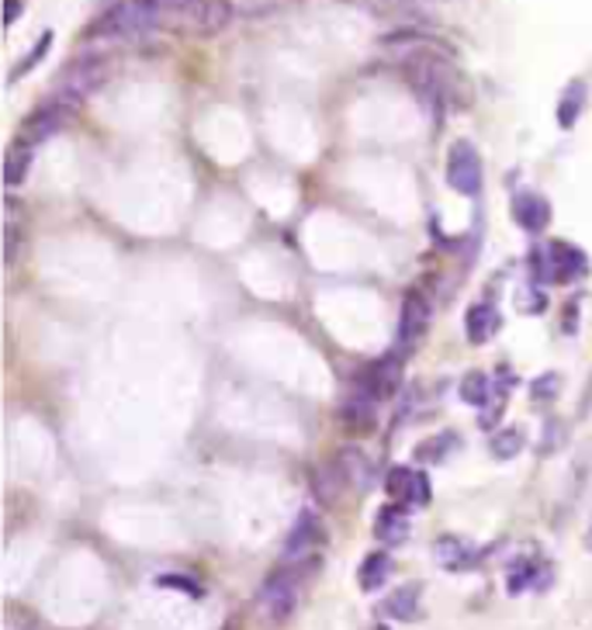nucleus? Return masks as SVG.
Wrapping results in <instances>:
<instances>
[{
    "instance_id": "obj_6",
    "label": "nucleus",
    "mask_w": 592,
    "mask_h": 630,
    "mask_svg": "<svg viewBox=\"0 0 592 630\" xmlns=\"http://www.w3.org/2000/svg\"><path fill=\"white\" fill-rule=\"evenodd\" d=\"M385 492L391 502H399L406 509L412 506H427L430 502V481L422 471H412V468H391L388 478H385Z\"/></svg>"
},
{
    "instance_id": "obj_22",
    "label": "nucleus",
    "mask_w": 592,
    "mask_h": 630,
    "mask_svg": "<svg viewBox=\"0 0 592 630\" xmlns=\"http://www.w3.org/2000/svg\"><path fill=\"white\" fill-rule=\"evenodd\" d=\"M489 398H492V382L482 375V370H471V375H465V382H461V403L465 406L482 409V406H489Z\"/></svg>"
},
{
    "instance_id": "obj_14",
    "label": "nucleus",
    "mask_w": 592,
    "mask_h": 630,
    "mask_svg": "<svg viewBox=\"0 0 592 630\" xmlns=\"http://www.w3.org/2000/svg\"><path fill=\"white\" fill-rule=\"evenodd\" d=\"M375 537L385 540V543H402L409 537V509L399 506V502L385 506L375 520Z\"/></svg>"
},
{
    "instance_id": "obj_24",
    "label": "nucleus",
    "mask_w": 592,
    "mask_h": 630,
    "mask_svg": "<svg viewBox=\"0 0 592 630\" xmlns=\"http://www.w3.org/2000/svg\"><path fill=\"white\" fill-rule=\"evenodd\" d=\"M458 444V437L455 434H437V437H430V440H422L419 447H416V454H419V461H427V465H437V461H443L447 457V450Z\"/></svg>"
},
{
    "instance_id": "obj_23",
    "label": "nucleus",
    "mask_w": 592,
    "mask_h": 630,
    "mask_svg": "<svg viewBox=\"0 0 592 630\" xmlns=\"http://www.w3.org/2000/svg\"><path fill=\"white\" fill-rule=\"evenodd\" d=\"M517 454H523V434L517 426H506L492 437V457L496 461H513Z\"/></svg>"
},
{
    "instance_id": "obj_26",
    "label": "nucleus",
    "mask_w": 592,
    "mask_h": 630,
    "mask_svg": "<svg viewBox=\"0 0 592 630\" xmlns=\"http://www.w3.org/2000/svg\"><path fill=\"white\" fill-rule=\"evenodd\" d=\"M18 240H21V222L14 212V202H8V219H4V246H8V264L18 261Z\"/></svg>"
},
{
    "instance_id": "obj_5",
    "label": "nucleus",
    "mask_w": 592,
    "mask_h": 630,
    "mask_svg": "<svg viewBox=\"0 0 592 630\" xmlns=\"http://www.w3.org/2000/svg\"><path fill=\"white\" fill-rule=\"evenodd\" d=\"M73 119V104L60 101V98H52L45 104H39L28 119L21 122V142H28V146H39V142L52 139V135H60Z\"/></svg>"
},
{
    "instance_id": "obj_16",
    "label": "nucleus",
    "mask_w": 592,
    "mask_h": 630,
    "mask_svg": "<svg viewBox=\"0 0 592 630\" xmlns=\"http://www.w3.org/2000/svg\"><path fill=\"white\" fill-rule=\"evenodd\" d=\"M336 468L344 471L347 485H354V489H360V492L375 481V465L360 450H344L340 457H336Z\"/></svg>"
},
{
    "instance_id": "obj_4",
    "label": "nucleus",
    "mask_w": 592,
    "mask_h": 630,
    "mask_svg": "<svg viewBox=\"0 0 592 630\" xmlns=\"http://www.w3.org/2000/svg\"><path fill=\"white\" fill-rule=\"evenodd\" d=\"M482 174L486 170H482V156H478V150L468 139H458L447 153V184L458 194L471 197V194L482 191Z\"/></svg>"
},
{
    "instance_id": "obj_30",
    "label": "nucleus",
    "mask_w": 592,
    "mask_h": 630,
    "mask_svg": "<svg viewBox=\"0 0 592 630\" xmlns=\"http://www.w3.org/2000/svg\"><path fill=\"white\" fill-rule=\"evenodd\" d=\"M160 4H163V8H171V11H181V14H184V11H187V8L194 4V0H160Z\"/></svg>"
},
{
    "instance_id": "obj_11",
    "label": "nucleus",
    "mask_w": 592,
    "mask_h": 630,
    "mask_svg": "<svg viewBox=\"0 0 592 630\" xmlns=\"http://www.w3.org/2000/svg\"><path fill=\"white\" fill-rule=\"evenodd\" d=\"M513 219L520 222V228H527V233H544L548 222H551V205L544 202L541 194L523 191V194H517V202H513Z\"/></svg>"
},
{
    "instance_id": "obj_13",
    "label": "nucleus",
    "mask_w": 592,
    "mask_h": 630,
    "mask_svg": "<svg viewBox=\"0 0 592 630\" xmlns=\"http://www.w3.org/2000/svg\"><path fill=\"white\" fill-rule=\"evenodd\" d=\"M496 329H499V308L496 305L478 302V305L468 308V315H465V336H468V343L482 347V343L492 339Z\"/></svg>"
},
{
    "instance_id": "obj_31",
    "label": "nucleus",
    "mask_w": 592,
    "mask_h": 630,
    "mask_svg": "<svg viewBox=\"0 0 592 630\" xmlns=\"http://www.w3.org/2000/svg\"><path fill=\"white\" fill-rule=\"evenodd\" d=\"M592 409V382H589V392H585V403H582V413Z\"/></svg>"
},
{
    "instance_id": "obj_3",
    "label": "nucleus",
    "mask_w": 592,
    "mask_h": 630,
    "mask_svg": "<svg viewBox=\"0 0 592 630\" xmlns=\"http://www.w3.org/2000/svg\"><path fill=\"white\" fill-rule=\"evenodd\" d=\"M298 596H302V571L298 565H280L274 576L264 582L261 589V610L267 620L274 623H285L295 607H298Z\"/></svg>"
},
{
    "instance_id": "obj_9",
    "label": "nucleus",
    "mask_w": 592,
    "mask_h": 630,
    "mask_svg": "<svg viewBox=\"0 0 592 630\" xmlns=\"http://www.w3.org/2000/svg\"><path fill=\"white\" fill-rule=\"evenodd\" d=\"M430 329V302L419 292L406 295L402 302V319H399V343L402 347H416V343L427 336Z\"/></svg>"
},
{
    "instance_id": "obj_1",
    "label": "nucleus",
    "mask_w": 592,
    "mask_h": 630,
    "mask_svg": "<svg viewBox=\"0 0 592 630\" xmlns=\"http://www.w3.org/2000/svg\"><path fill=\"white\" fill-rule=\"evenodd\" d=\"M160 21H163L160 0H119L98 21V32L111 39H146L156 32Z\"/></svg>"
},
{
    "instance_id": "obj_17",
    "label": "nucleus",
    "mask_w": 592,
    "mask_h": 630,
    "mask_svg": "<svg viewBox=\"0 0 592 630\" xmlns=\"http://www.w3.org/2000/svg\"><path fill=\"white\" fill-rule=\"evenodd\" d=\"M433 555H437V561H440L443 568H450V571H465V568L474 565V555H471V548H468L461 537H437Z\"/></svg>"
},
{
    "instance_id": "obj_25",
    "label": "nucleus",
    "mask_w": 592,
    "mask_h": 630,
    "mask_svg": "<svg viewBox=\"0 0 592 630\" xmlns=\"http://www.w3.org/2000/svg\"><path fill=\"white\" fill-rule=\"evenodd\" d=\"M49 45H52V32H42V35H39V42H35V49L28 52L24 60H21V63H18L14 70H11V80H21V77H24L28 70H35V67H39V63L45 60Z\"/></svg>"
},
{
    "instance_id": "obj_2",
    "label": "nucleus",
    "mask_w": 592,
    "mask_h": 630,
    "mask_svg": "<svg viewBox=\"0 0 592 630\" xmlns=\"http://www.w3.org/2000/svg\"><path fill=\"white\" fill-rule=\"evenodd\" d=\"M111 73V63L108 55H98V52H83L76 60H70L55 80V98L67 101V104H80L88 101L94 91H101V83L108 80Z\"/></svg>"
},
{
    "instance_id": "obj_18",
    "label": "nucleus",
    "mask_w": 592,
    "mask_h": 630,
    "mask_svg": "<svg viewBox=\"0 0 592 630\" xmlns=\"http://www.w3.org/2000/svg\"><path fill=\"white\" fill-rule=\"evenodd\" d=\"M388 576H391V558L381 555V551L368 555V558H364V565L357 568V582H360L364 592H378L388 582Z\"/></svg>"
},
{
    "instance_id": "obj_20",
    "label": "nucleus",
    "mask_w": 592,
    "mask_h": 630,
    "mask_svg": "<svg viewBox=\"0 0 592 630\" xmlns=\"http://www.w3.org/2000/svg\"><path fill=\"white\" fill-rule=\"evenodd\" d=\"M548 582V568L544 565H533V561H517L510 568V592L520 596L527 589H541Z\"/></svg>"
},
{
    "instance_id": "obj_28",
    "label": "nucleus",
    "mask_w": 592,
    "mask_h": 630,
    "mask_svg": "<svg viewBox=\"0 0 592 630\" xmlns=\"http://www.w3.org/2000/svg\"><path fill=\"white\" fill-rule=\"evenodd\" d=\"M551 444H554V447H561V444H565V426H561L558 419H551V423H548L541 450H544V454H551Z\"/></svg>"
},
{
    "instance_id": "obj_21",
    "label": "nucleus",
    "mask_w": 592,
    "mask_h": 630,
    "mask_svg": "<svg viewBox=\"0 0 592 630\" xmlns=\"http://www.w3.org/2000/svg\"><path fill=\"white\" fill-rule=\"evenodd\" d=\"M344 423L347 429H354V434H368V429L375 426V403L371 398H350V403L344 406Z\"/></svg>"
},
{
    "instance_id": "obj_27",
    "label": "nucleus",
    "mask_w": 592,
    "mask_h": 630,
    "mask_svg": "<svg viewBox=\"0 0 592 630\" xmlns=\"http://www.w3.org/2000/svg\"><path fill=\"white\" fill-rule=\"evenodd\" d=\"M558 388H561V375H554V370H548V375L530 382V395L538 398V403H548V398H554Z\"/></svg>"
},
{
    "instance_id": "obj_7",
    "label": "nucleus",
    "mask_w": 592,
    "mask_h": 630,
    "mask_svg": "<svg viewBox=\"0 0 592 630\" xmlns=\"http://www.w3.org/2000/svg\"><path fill=\"white\" fill-rule=\"evenodd\" d=\"M323 540V524L316 512H302L298 524L292 527L288 540H285V565H305L313 558V551Z\"/></svg>"
},
{
    "instance_id": "obj_8",
    "label": "nucleus",
    "mask_w": 592,
    "mask_h": 630,
    "mask_svg": "<svg viewBox=\"0 0 592 630\" xmlns=\"http://www.w3.org/2000/svg\"><path fill=\"white\" fill-rule=\"evenodd\" d=\"M399 385H402L399 357H381L378 364H371L368 370H364V378H360V392H364V398H371V403L395 395V392H399Z\"/></svg>"
},
{
    "instance_id": "obj_19",
    "label": "nucleus",
    "mask_w": 592,
    "mask_h": 630,
    "mask_svg": "<svg viewBox=\"0 0 592 630\" xmlns=\"http://www.w3.org/2000/svg\"><path fill=\"white\" fill-rule=\"evenodd\" d=\"M582 108H585V83L572 80L569 88H565V94H561V101H558V125L561 129H572L579 122Z\"/></svg>"
},
{
    "instance_id": "obj_29",
    "label": "nucleus",
    "mask_w": 592,
    "mask_h": 630,
    "mask_svg": "<svg viewBox=\"0 0 592 630\" xmlns=\"http://www.w3.org/2000/svg\"><path fill=\"white\" fill-rule=\"evenodd\" d=\"M21 8H24L21 0H4V24H8V28L21 18Z\"/></svg>"
},
{
    "instance_id": "obj_12",
    "label": "nucleus",
    "mask_w": 592,
    "mask_h": 630,
    "mask_svg": "<svg viewBox=\"0 0 592 630\" xmlns=\"http://www.w3.org/2000/svg\"><path fill=\"white\" fill-rule=\"evenodd\" d=\"M184 18L197 28V32H218V28L229 24L233 8L225 0H194V4L184 11Z\"/></svg>"
},
{
    "instance_id": "obj_15",
    "label": "nucleus",
    "mask_w": 592,
    "mask_h": 630,
    "mask_svg": "<svg viewBox=\"0 0 592 630\" xmlns=\"http://www.w3.org/2000/svg\"><path fill=\"white\" fill-rule=\"evenodd\" d=\"M32 163H35V146H28V142H14V146L8 150L4 156V184L8 187H18L28 181V174H32Z\"/></svg>"
},
{
    "instance_id": "obj_32",
    "label": "nucleus",
    "mask_w": 592,
    "mask_h": 630,
    "mask_svg": "<svg viewBox=\"0 0 592 630\" xmlns=\"http://www.w3.org/2000/svg\"><path fill=\"white\" fill-rule=\"evenodd\" d=\"M585 548L592 551V524H589V534H585Z\"/></svg>"
},
{
    "instance_id": "obj_33",
    "label": "nucleus",
    "mask_w": 592,
    "mask_h": 630,
    "mask_svg": "<svg viewBox=\"0 0 592 630\" xmlns=\"http://www.w3.org/2000/svg\"><path fill=\"white\" fill-rule=\"evenodd\" d=\"M375 630H388V627H375Z\"/></svg>"
},
{
    "instance_id": "obj_10",
    "label": "nucleus",
    "mask_w": 592,
    "mask_h": 630,
    "mask_svg": "<svg viewBox=\"0 0 592 630\" xmlns=\"http://www.w3.org/2000/svg\"><path fill=\"white\" fill-rule=\"evenodd\" d=\"M385 617L391 620H402V623H412L422 617V586L419 582H409V586H399L395 592H388L385 599Z\"/></svg>"
}]
</instances>
